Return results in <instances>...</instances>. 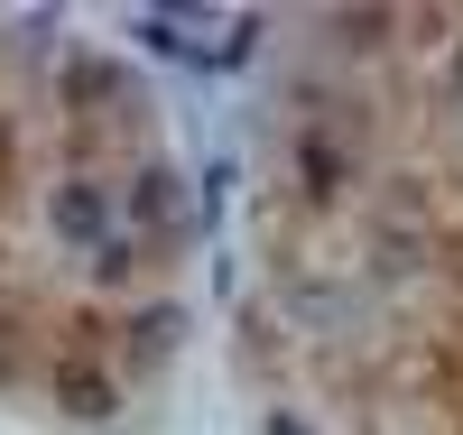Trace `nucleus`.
<instances>
[{
    "label": "nucleus",
    "mask_w": 463,
    "mask_h": 435,
    "mask_svg": "<svg viewBox=\"0 0 463 435\" xmlns=\"http://www.w3.org/2000/svg\"><path fill=\"white\" fill-rule=\"evenodd\" d=\"M56 222L74 232V241H93V232H102V194H93V185H65V204H56Z\"/></svg>",
    "instance_id": "1"
}]
</instances>
